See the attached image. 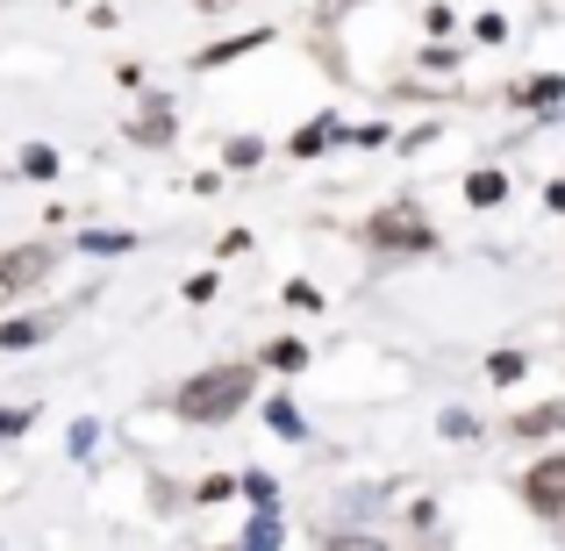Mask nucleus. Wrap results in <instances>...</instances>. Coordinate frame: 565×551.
<instances>
[{
    "label": "nucleus",
    "mask_w": 565,
    "mask_h": 551,
    "mask_svg": "<svg viewBox=\"0 0 565 551\" xmlns=\"http://www.w3.org/2000/svg\"><path fill=\"white\" fill-rule=\"evenodd\" d=\"M244 401H250V372L244 365H215V372H201V380H186L180 415L186 423H222V415H236Z\"/></svg>",
    "instance_id": "1"
},
{
    "label": "nucleus",
    "mask_w": 565,
    "mask_h": 551,
    "mask_svg": "<svg viewBox=\"0 0 565 551\" xmlns=\"http://www.w3.org/2000/svg\"><path fill=\"white\" fill-rule=\"evenodd\" d=\"M365 236H373L380 251H429V244H437V230H429L415 208H386V215H373V230H365Z\"/></svg>",
    "instance_id": "2"
},
{
    "label": "nucleus",
    "mask_w": 565,
    "mask_h": 551,
    "mask_svg": "<svg viewBox=\"0 0 565 551\" xmlns=\"http://www.w3.org/2000/svg\"><path fill=\"white\" fill-rule=\"evenodd\" d=\"M523 495H530V509H537V516H565V458H544V466H530Z\"/></svg>",
    "instance_id": "3"
},
{
    "label": "nucleus",
    "mask_w": 565,
    "mask_h": 551,
    "mask_svg": "<svg viewBox=\"0 0 565 551\" xmlns=\"http://www.w3.org/2000/svg\"><path fill=\"white\" fill-rule=\"evenodd\" d=\"M51 273V258H43V251H8V258H0V301H8V294H22L29 279H43Z\"/></svg>",
    "instance_id": "4"
},
{
    "label": "nucleus",
    "mask_w": 565,
    "mask_h": 551,
    "mask_svg": "<svg viewBox=\"0 0 565 551\" xmlns=\"http://www.w3.org/2000/svg\"><path fill=\"white\" fill-rule=\"evenodd\" d=\"M552 430H565V401H537L515 415V437H552Z\"/></svg>",
    "instance_id": "5"
},
{
    "label": "nucleus",
    "mask_w": 565,
    "mask_h": 551,
    "mask_svg": "<svg viewBox=\"0 0 565 551\" xmlns=\"http://www.w3.org/2000/svg\"><path fill=\"white\" fill-rule=\"evenodd\" d=\"M258 43H273V36H265V29H250V36H236V43H215V51H201V57H193V65H230V57H244V51H258Z\"/></svg>",
    "instance_id": "6"
},
{
    "label": "nucleus",
    "mask_w": 565,
    "mask_h": 551,
    "mask_svg": "<svg viewBox=\"0 0 565 551\" xmlns=\"http://www.w3.org/2000/svg\"><path fill=\"white\" fill-rule=\"evenodd\" d=\"M43 337H51V330H43L36 316H14L8 330H0V351H29V345H43Z\"/></svg>",
    "instance_id": "7"
},
{
    "label": "nucleus",
    "mask_w": 565,
    "mask_h": 551,
    "mask_svg": "<svg viewBox=\"0 0 565 551\" xmlns=\"http://www.w3.org/2000/svg\"><path fill=\"white\" fill-rule=\"evenodd\" d=\"M466 201H472V208L509 201V180H501V172H472V180H466Z\"/></svg>",
    "instance_id": "8"
},
{
    "label": "nucleus",
    "mask_w": 565,
    "mask_h": 551,
    "mask_svg": "<svg viewBox=\"0 0 565 551\" xmlns=\"http://www.w3.org/2000/svg\"><path fill=\"white\" fill-rule=\"evenodd\" d=\"M515 100H523V108H537V115H544V108H565V80H530Z\"/></svg>",
    "instance_id": "9"
},
{
    "label": "nucleus",
    "mask_w": 565,
    "mask_h": 551,
    "mask_svg": "<svg viewBox=\"0 0 565 551\" xmlns=\"http://www.w3.org/2000/svg\"><path fill=\"white\" fill-rule=\"evenodd\" d=\"M330 137H337V115H316V123H308L301 137H294V158H316V151H322Z\"/></svg>",
    "instance_id": "10"
},
{
    "label": "nucleus",
    "mask_w": 565,
    "mask_h": 551,
    "mask_svg": "<svg viewBox=\"0 0 565 551\" xmlns=\"http://www.w3.org/2000/svg\"><path fill=\"white\" fill-rule=\"evenodd\" d=\"M22 172H29V180H51V172H57V151H51V144H29V151H22Z\"/></svg>",
    "instance_id": "11"
},
{
    "label": "nucleus",
    "mask_w": 565,
    "mask_h": 551,
    "mask_svg": "<svg viewBox=\"0 0 565 551\" xmlns=\"http://www.w3.org/2000/svg\"><path fill=\"white\" fill-rule=\"evenodd\" d=\"M79 244H86V251H94V258H100V251H129V236H122V230H86Z\"/></svg>",
    "instance_id": "12"
},
{
    "label": "nucleus",
    "mask_w": 565,
    "mask_h": 551,
    "mask_svg": "<svg viewBox=\"0 0 565 551\" xmlns=\"http://www.w3.org/2000/svg\"><path fill=\"white\" fill-rule=\"evenodd\" d=\"M487 372H494L501 386H509V380H523V351H494V365H487Z\"/></svg>",
    "instance_id": "13"
},
{
    "label": "nucleus",
    "mask_w": 565,
    "mask_h": 551,
    "mask_svg": "<svg viewBox=\"0 0 565 551\" xmlns=\"http://www.w3.org/2000/svg\"><path fill=\"white\" fill-rule=\"evenodd\" d=\"M244 495H250V501H258V509H273V501H279V487H273V480H265V473H244Z\"/></svg>",
    "instance_id": "14"
},
{
    "label": "nucleus",
    "mask_w": 565,
    "mask_h": 551,
    "mask_svg": "<svg viewBox=\"0 0 565 551\" xmlns=\"http://www.w3.org/2000/svg\"><path fill=\"white\" fill-rule=\"evenodd\" d=\"M258 158H265V144H250V137H236V144H230V166H236V172H250Z\"/></svg>",
    "instance_id": "15"
},
{
    "label": "nucleus",
    "mask_w": 565,
    "mask_h": 551,
    "mask_svg": "<svg viewBox=\"0 0 565 551\" xmlns=\"http://www.w3.org/2000/svg\"><path fill=\"white\" fill-rule=\"evenodd\" d=\"M265 359H273L279 372H294V365H301V359H308V351H301V345H294V337H279V345H273V351H265Z\"/></svg>",
    "instance_id": "16"
},
{
    "label": "nucleus",
    "mask_w": 565,
    "mask_h": 551,
    "mask_svg": "<svg viewBox=\"0 0 565 551\" xmlns=\"http://www.w3.org/2000/svg\"><path fill=\"white\" fill-rule=\"evenodd\" d=\"M472 36H480V43H509V22H501V14H480V22H472Z\"/></svg>",
    "instance_id": "17"
},
{
    "label": "nucleus",
    "mask_w": 565,
    "mask_h": 551,
    "mask_svg": "<svg viewBox=\"0 0 565 551\" xmlns=\"http://www.w3.org/2000/svg\"><path fill=\"white\" fill-rule=\"evenodd\" d=\"M29 430V409H0V437H22Z\"/></svg>",
    "instance_id": "18"
},
{
    "label": "nucleus",
    "mask_w": 565,
    "mask_h": 551,
    "mask_svg": "<svg viewBox=\"0 0 565 551\" xmlns=\"http://www.w3.org/2000/svg\"><path fill=\"white\" fill-rule=\"evenodd\" d=\"M287 301H294V308H322V294L308 287V279H294V287H287Z\"/></svg>",
    "instance_id": "19"
},
{
    "label": "nucleus",
    "mask_w": 565,
    "mask_h": 551,
    "mask_svg": "<svg viewBox=\"0 0 565 551\" xmlns=\"http://www.w3.org/2000/svg\"><path fill=\"white\" fill-rule=\"evenodd\" d=\"M544 201H552V215H565V180H552V187H544Z\"/></svg>",
    "instance_id": "20"
}]
</instances>
